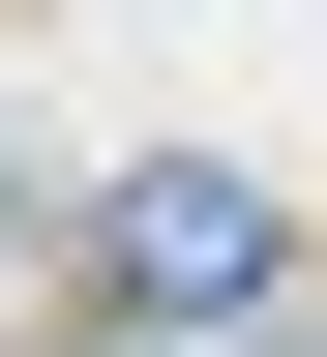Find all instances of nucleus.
Wrapping results in <instances>:
<instances>
[{"label": "nucleus", "instance_id": "obj_1", "mask_svg": "<svg viewBox=\"0 0 327 357\" xmlns=\"http://www.w3.org/2000/svg\"><path fill=\"white\" fill-rule=\"evenodd\" d=\"M119 268H149V298H268V208H238V178H149Z\"/></svg>", "mask_w": 327, "mask_h": 357}]
</instances>
